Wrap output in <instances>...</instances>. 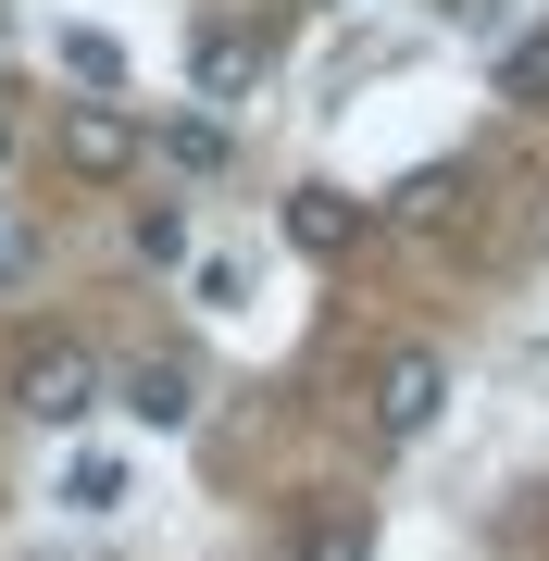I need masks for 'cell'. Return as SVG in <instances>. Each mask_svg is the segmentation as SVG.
Segmentation results:
<instances>
[{
	"label": "cell",
	"instance_id": "6da1fadb",
	"mask_svg": "<svg viewBox=\"0 0 549 561\" xmlns=\"http://www.w3.org/2000/svg\"><path fill=\"white\" fill-rule=\"evenodd\" d=\"M101 387H113V375H101V350H76V337H38V350L13 362V412H25V424H50V437H76V424L101 412Z\"/></svg>",
	"mask_w": 549,
	"mask_h": 561
},
{
	"label": "cell",
	"instance_id": "7a4b0ae2",
	"mask_svg": "<svg viewBox=\"0 0 549 561\" xmlns=\"http://www.w3.org/2000/svg\"><path fill=\"white\" fill-rule=\"evenodd\" d=\"M449 412V362L437 350H387L375 362V437H437Z\"/></svg>",
	"mask_w": 549,
	"mask_h": 561
},
{
	"label": "cell",
	"instance_id": "3957f363",
	"mask_svg": "<svg viewBox=\"0 0 549 561\" xmlns=\"http://www.w3.org/2000/svg\"><path fill=\"white\" fill-rule=\"evenodd\" d=\"M187 76H201V101H250L263 88V38L250 25H201L187 38Z\"/></svg>",
	"mask_w": 549,
	"mask_h": 561
},
{
	"label": "cell",
	"instance_id": "277c9868",
	"mask_svg": "<svg viewBox=\"0 0 549 561\" xmlns=\"http://www.w3.org/2000/svg\"><path fill=\"white\" fill-rule=\"evenodd\" d=\"M62 162H76V175H125V162H138V113L76 101V113H62Z\"/></svg>",
	"mask_w": 549,
	"mask_h": 561
},
{
	"label": "cell",
	"instance_id": "5b68a950",
	"mask_svg": "<svg viewBox=\"0 0 549 561\" xmlns=\"http://www.w3.org/2000/svg\"><path fill=\"white\" fill-rule=\"evenodd\" d=\"M125 412H138L150 437H175V424L201 412V387H187V362H138V375H125Z\"/></svg>",
	"mask_w": 549,
	"mask_h": 561
},
{
	"label": "cell",
	"instance_id": "8992f818",
	"mask_svg": "<svg viewBox=\"0 0 549 561\" xmlns=\"http://www.w3.org/2000/svg\"><path fill=\"white\" fill-rule=\"evenodd\" d=\"M125 500H138V474H125L113 449H76V461H62V512H88V524H113Z\"/></svg>",
	"mask_w": 549,
	"mask_h": 561
},
{
	"label": "cell",
	"instance_id": "52a82bcc",
	"mask_svg": "<svg viewBox=\"0 0 549 561\" xmlns=\"http://www.w3.org/2000/svg\"><path fill=\"white\" fill-rule=\"evenodd\" d=\"M287 238H300L312 262H338L350 238H363V213H350V201H338V187H300V201H287Z\"/></svg>",
	"mask_w": 549,
	"mask_h": 561
},
{
	"label": "cell",
	"instance_id": "ba28073f",
	"mask_svg": "<svg viewBox=\"0 0 549 561\" xmlns=\"http://www.w3.org/2000/svg\"><path fill=\"white\" fill-rule=\"evenodd\" d=\"M500 101L549 113V25H537V38H512V50H500Z\"/></svg>",
	"mask_w": 549,
	"mask_h": 561
},
{
	"label": "cell",
	"instance_id": "9c48e42d",
	"mask_svg": "<svg viewBox=\"0 0 549 561\" xmlns=\"http://www.w3.org/2000/svg\"><path fill=\"white\" fill-rule=\"evenodd\" d=\"M187 287H201L213 312H250V262H238V250H201V262H187Z\"/></svg>",
	"mask_w": 549,
	"mask_h": 561
},
{
	"label": "cell",
	"instance_id": "30bf717a",
	"mask_svg": "<svg viewBox=\"0 0 549 561\" xmlns=\"http://www.w3.org/2000/svg\"><path fill=\"white\" fill-rule=\"evenodd\" d=\"M62 62H76V76H88V88H125V50L101 38V25H76V38H62Z\"/></svg>",
	"mask_w": 549,
	"mask_h": 561
},
{
	"label": "cell",
	"instance_id": "8fae6325",
	"mask_svg": "<svg viewBox=\"0 0 549 561\" xmlns=\"http://www.w3.org/2000/svg\"><path fill=\"white\" fill-rule=\"evenodd\" d=\"M25 275H38V225L0 201V287H25Z\"/></svg>",
	"mask_w": 549,
	"mask_h": 561
},
{
	"label": "cell",
	"instance_id": "7c38bea8",
	"mask_svg": "<svg viewBox=\"0 0 549 561\" xmlns=\"http://www.w3.org/2000/svg\"><path fill=\"white\" fill-rule=\"evenodd\" d=\"M138 250H150V262H175V250H187V213H175V201H150V213H138Z\"/></svg>",
	"mask_w": 549,
	"mask_h": 561
},
{
	"label": "cell",
	"instance_id": "4fadbf2b",
	"mask_svg": "<svg viewBox=\"0 0 549 561\" xmlns=\"http://www.w3.org/2000/svg\"><path fill=\"white\" fill-rule=\"evenodd\" d=\"M312 561H363V524H325V537H312Z\"/></svg>",
	"mask_w": 549,
	"mask_h": 561
},
{
	"label": "cell",
	"instance_id": "5bb4252c",
	"mask_svg": "<svg viewBox=\"0 0 549 561\" xmlns=\"http://www.w3.org/2000/svg\"><path fill=\"white\" fill-rule=\"evenodd\" d=\"M0 162H13V113H0Z\"/></svg>",
	"mask_w": 549,
	"mask_h": 561
}]
</instances>
